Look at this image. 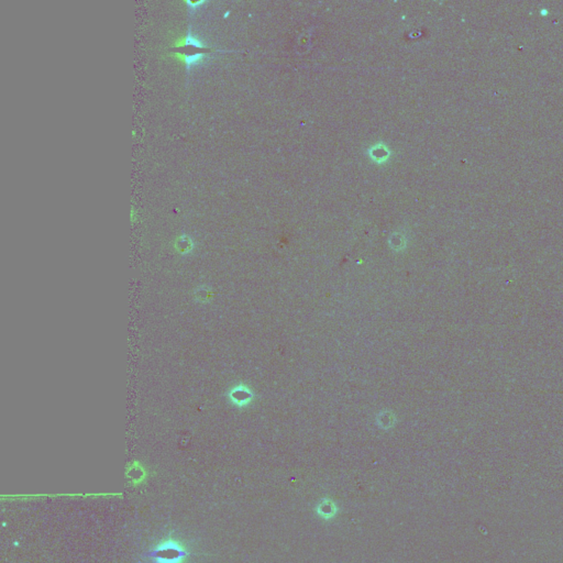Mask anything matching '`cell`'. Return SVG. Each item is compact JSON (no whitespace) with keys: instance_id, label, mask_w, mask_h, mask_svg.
<instances>
[{"instance_id":"1","label":"cell","mask_w":563,"mask_h":563,"mask_svg":"<svg viewBox=\"0 0 563 563\" xmlns=\"http://www.w3.org/2000/svg\"><path fill=\"white\" fill-rule=\"evenodd\" d=\"M188 557L186 547L174 538L162 540L146 554L148 563H184Z\"/></svg>"},{"instance_id":"2","label":"cell","mask_w":563,"mask_h":563,"mask_svg":"<svg viewBox=\"0 0 563 563\" xmlns=\"http://www.w3.org/2000/svg\"><path fill=\"white\" fill-rule=\"evenodd\" d=\"M173 56L182 59V62H184L186 70L188 72L191 71L192 67H195L197 65H200L202 63H204L208 57L206 53H195V54H189V55H185L183 54V53H174Z\"/></svg>"},{"instance_id":"3","label":"cell","mask_w":563,"mask_h":563,"mask_svg":"<svg viewBox=\"0 0 563 563\" xmlns=\"http://www.w3.org/2000/svg\"><path fill=\"white\" fill-rule=\"evenodd\" d=\"M185 45H193V47H195V48L207 49L206 43H204L195 34H193L192 31H191V29L188 30L187 35L185 37H183V39H179L176 43L174 44V47L179 48V47H185Z\"/></svg>"},{"instance_id":"4","label":"cell","mask_w":563,"mask_h":563,"mask_svg":"<svg viewBox=\"0 0 563 563\" xmlns=\"http://www.w3.org/2000/svg\"><path fill=\"white\" fill-rule=\"evenodd\" d=\"M205 2H197V3H193V2H187V5L191 6V10H196L197 8H198L199 6L204 5Z\"/></svg>"}]
</instances>
